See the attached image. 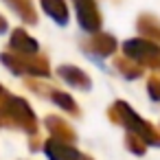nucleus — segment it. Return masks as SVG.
<instances>
[{"label":"nucleus","mask_w":160,"mask_h":160,"mask_svg":"<svg viewBox=\"0 0 160 160\" xmlns=\"http://www.w3.org/2000/svg\"><path fill=\"white\" fill-rule=\"evenodd\" d=\"M48 156L53 160H79V153L64 149V147H48Z\"/></svg>","instance_id":"nucleus-1"}]
</instances>
